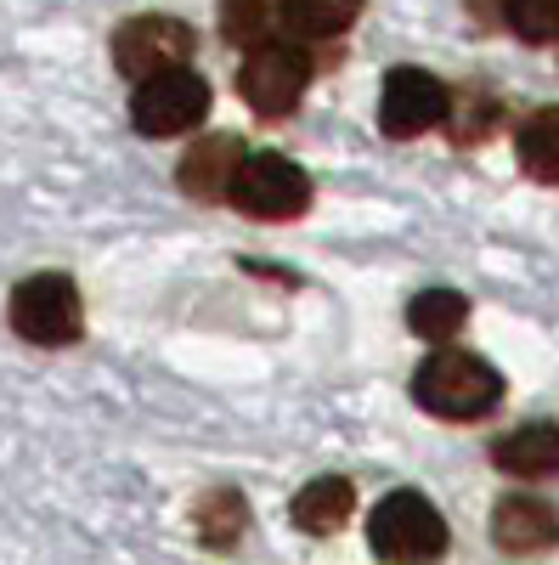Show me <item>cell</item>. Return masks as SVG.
Wrapping results in <instances>:
<instances>
[{
    "label": "cell",
    "mask_w": 559,
    "mask_h": 565,
    "mask_svg": "<svg viewBox=\"0 0 559 565\" xmlns=\"http://www.w3.org/2000/svg\"><path fill=\"white\" fill-rule=\"evenodd\" d=\"M412 402L436 413V418H452V424H470V418H486L497 402H503V373L475 356V351H430L412 373Z\"/></svg>",
    "instance_id": "1"
},
{
    "label": "cell",
    "mask_w": 559,
    "mask_h": 565,
    "mask_svg": "<svg viewBox=\"0 0 559 565\" xmlns=\"http://www.w3.org/2000/svg\"><path fill=\"white\" fill-rule=\"evenodd\" d=\"M12 328L29 345H74L85 334V300H79V282L63 271H34L12 289Z\"/></svg>",
    "instance_id": "2"
},
{
    "label": "cell",
    "mask_w": 559,
    "mask_h": 565,
    "mask_svg": "<svg viewBox=\"0 0 559 565\" xmlns=\"http://www.w3.org/2000/svg\"><path fill=\"white\" fill-rule=\"evenodd\" d=\"M226 199L249 221H294L311 210V175L283 153H244Z\"/></svg>",
    "instance_id": "3"
},
{
    "label": "cell",
    "mask_w": 559,
    "mask_h": 565,
    "mask_svg": "<svg viewBox=\"0 0 559 565\" xmlns=\"http://www.w3.org/2000/svg\"><path fill=\"white\" fill-rule=\"evenodd\" d=\"M367 543L379 559H436L447 554V521L424 492H390L367 514Z\"/></svg>",
    "instance_id": "4"
},
{
    "label": "cell",
    "mask_w": 559,
    "mask_h": 565,
    "mask_svg": "<svg viewBox=\"0 0 559 565\" xmlns=\"http://www.w3.org/2000/svg\"><path fill=\"white\" fill-rule=\"evenodd\" d=\"M130 119L142 136H181L209 119V85L204 74H193L186 63H170L159 74H148L130 97Z\"/></svg>",
    "instance_id": "5"
},
{
    "label": "cell",
    "mask_w": 559,
    "mask_h": 565,
    "mask_svg": "<svg viewBox=\"0 0 559 565\" xmlns=\"http://www.w3.org/2000/svg\"><path fill=\"white\" fill-rule=\"evenodd\" d=\"M311 85V57L289 40H260L249 45V63L238 74V97L260 114V119H289Z\"/></svg>",
    "instance_id": "6"
},
{
    "label": "cell",
    "mask_w": 559,
    "mask_h": 565,
    "mask_svg": "<svg viewBox=\"0 0 559 565\" xmlns=\"http://www.w3.org/2000/svg\"><path fill=\"white\" fill-rule=\"evenodd\" d=\"M452 97H447V85L430 74V68H390L385 74V90H379V125L385 136L396 141H412V136H424L447 119Z\"/></svg>",
    "instance_id": "7"
},
{
    "label": "cell",
    "mask_w": 559,
    "mask_h": 565,
    "mask_svg": "<svg viewBox=\"0 0 559 565\" xmlns=\"http://www.w3.org/2000/svg\"><path fill=\"white\" fill-rule=\"evenodd\" d=\"M186 57H193V29H186L181 18H159V12L130 18L114 34V63L130 79H148V74H159L170 63H186Z\"/></svg>",
    "instance_id": "8"
},
{
    "label": "cell",
    "mask_w": 559,
    "mask_h": 565,
    "mask_svg": "<svg viewBox=\"0 0 559 565\" xmlns=\"http://www.w3.org/2000/svg\"><path fill=\"white\" fill-rule=\"evenodd\" d=\"M492 543L503 554H548L559 543V514L553 503L542 498H526V492H508L497 509H492Z\"/></svg>",
    "instance_id": "9"
},
{
    "label": "cell",
    "mask_w": 559,
    "mask_h": 565,
    "mask_svg": "<svg viewBox=\"0 0 559 565\" xmlns=\"http://www.w3.org/2000/svg\"><path fill=\"white\" fill-rule=\"evenodd\" d=\"M492 463L515 481H548L559 476V424L553 418H537V424H520L508 430L497 447H492Z\"/></svg>",
    "instance_id": "10"
},
{
    "label": "cell",
    "mask_w": 559,
    "mask_h": 565,
    "mask_svg": "<svg viewBox=\"0 0 559 565\" xmlns=\"http://www.w3.org/2000/svg\"><path fill=\"white\" fill-rule=\"evenodd\" d=\"M238 164H244V141L238 136H209V141H198V148L181 159V193L198 199V204H215V199L232 193Z\"/></svg>",
    "instance_id": "11"
},
{
    "label": "cell",
    "mask_w": 559,
    "mask_h": 565,
    "mask_svg": "<svg viewBox=\"0 0 559 565\" xmlns=\"http://www.w3.org/2000/svg\"><path fill=\"white\" fill-rule=\"evenodd\" d=\"M351 509H356V487L345 476H316L311 487H300L294 498V526L305 537H334L345 521H351Z\"/></svg>",
    "instance_id": "12"
},
{
    "label": "cell",
    "mask_w": 559,
    "mask_h": 565,
    "mask_svg": "<svg viewBox=\"0 0 559 565\" xmlns=\"http://www.w3.org/2000/svg\"><path fill=\"white\" fill-rule=\"evenodd\" d=\"M356 18H362V0H283L277 7V23L294 40H340Z\"/></svg>",
    "instance_id": "13"
},
{
    "label": "cell",
    "mask_w": 559,
    "mask_h": 565,
    "mask_svg": "<svg viewBox=\"0 0 559 565\" xmlns=\"http://www.w3.org/2000/svg\"><path fill=\"white\" fill-rule=\"evenodd\" d=\"M515 159H520V170H526L531 181L559 186V103H553V108H537V114L520 125Z\"/></svg>",
    "instance_id": "14"
},
{
    "label": "cell",
    "mask_w": 559,
    "mask_h": 565,
    "mask_svg": "<svg viewBox=\"0 0 559 565\" xmlns=\"http://www.w3.org/2000/svg\"><path fill=\"white\" fill-rule=\"evenodd\" d=\"M463 322H470V300H463L458 289H424L407 306V328L430 345H447Z\"/></svg>",
    "instance_id": "15"
},
{
    "label": "cell",
    "mask_w": 559,
    "mask_h": 565,
    "mask_svg": "<svg viewBox=\"0 0 559 565\" xmlns=\"http://www.w3.org/2000/svg\"><path fill=\"white\" fill-rule=\"evenodd\" d=\"M249 532V503L238 487H215L209 498H198V537L209 548H232Z\"/></svg>",
    "instance_id": "16"
},
{
    "label": "cell",
    "mask_w": 559,
    "mask_h": 565,
    "mask_svg": "<svg viewBox=\"0 0 559 565\" xmlns=\"http://www.w3.org/2000/svg\"><path fill=\"white\" fill-rule=\"evenodd\" d=\"M503 23L526 45H548L559 40V0H503Z\"/></svg>",
    "instance_id": "17"
},
{
    "label": "cell",
    "mask_w": 559,
    "mask_h": 565,
    "mask_svg": "<svg viewBox=\"0 0 559 565\" xmlns=\"http://www.w3.org/2000/svg\"><path fill=\"white\" fill-rule=\"evenodd\" d=\"M271 29V7L266 0H221V34L232 45H260Z\"/></svg>",
    "instance_id": "18"
}]
</instances>
